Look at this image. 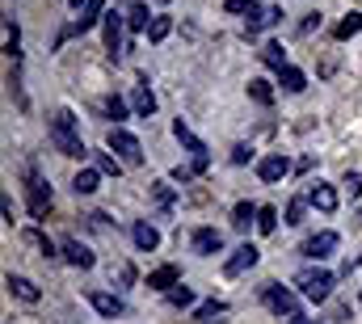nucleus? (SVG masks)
I'll return each mask as SVG.
<instances>
[{"label":"nucleus","mask_w":362,"mask_h":324,"mask_svg":"<svg viewBox=\"0 0 362 324\" xmlns=\"http://www.w3.org/2000/svg\"><path fill=\"white\" fill-rule=\"evenodd\" d=\"M97 181H101V173H97V168H81V173L72 177V190H76V194H93V190H97Z\"/></svg>","instance_id":"5701e85b"},{"label":"nucleus","mask_w":362,"mask_h":324,"mask_svg":"<svg viewBox=\"0 0 362 324\" xmlns=\"http://www.w3.org/2000/svg\"><path fill=\"white\" fill-rule=\"evenodd\" d=\"M89 303H93V312L105 316V320H114V316L127 312V303H122L118 295H110V291H89Z\"/></svg>","instance_id":"1a4fd4ad"},{"label":"nucleus","mask_w":362,"mask_h":324,"mask_svg":"<svg viewBox=\"0 0 362 324\" xmlns=\"http://www.w3.org/2000/svg\"><path fill=\"white\" fill-rule=\"evenodd\" d=\"M278 84H282L286 93H303V88H308V76H303L299 68H291V64H286V68L278 72Z\"/></svg>","instance_id":"4be33fe9"},{"label":"nucleus","mask_w":362,"mask_h":324,"mask_svg":"<svg viewBox=\"0 0 362 324\" xmlns=\"http://www.w3.org/2000/svg\"><path fill=\"white\" fill-rule=\"evenodd\" d=\"M286 173H291V161H286L282 152H270V156H262V161H257V177H262L266 185H274V181H282Z\"/></svg>","instance_id":"6e6552de"},{"label":"nucleus","mask_w":362,"mask_h":324,"mask_svg":"<svg viewBox=\"0 0 362 324\" xmlns=\"http://www.w3.org/2000/svg\"><path fill=\"white\" fill-rule=\"evenodd\" d=\"M337 42H346V38H354V34H362V13H350L346 21H337Z\"/></svg>","instance_id":"b1692460"},{"label":"nucleus","mask_w":362,"mask_h":324,"mask_svg":"<svg viewBox=\"0 0 362 324\" xmlns=\"http://www.w3.org/2000/svg\"><path fill=\"white\" fill-rule=\"evenodd\" d=\"M278 21H282V8H257V13H253V17H249V25H245V34H249V38H253V34H262V30H270V25H278Z\"/></svg>","instance_id":"2eb2a0df"},{"label":"nucleus","mask_w":362,"mask_h":324,"mask_svg":"<svg viewBox=\"0 0 362 324\" xmlns=\"http://www.w3.org/2000/svg\"><path fill=\"white\" fill-rule=\"evenodd\" d=\"M59 248H64V257H68L72 265H81V270H93V261H97V257H93L89 248H85L81 241H72V236H68V241L59 244Z\"/></svg>","instance_id":"f3484780"},{"label":"nucleus","mask_w":362,"mask_h":324,"mask_svg":"<svg viewBox=\"0 0 362 324\" xmlns=\"http://www.w3.org/2000/svg\"><path fill=\"white\" fill-rule=\"evenodd\" d=\"M105 114H110V118H114V127H118V122L127 118V101H122L118 93H110V97H105Z\"/></svg>","instance_id":"7c9ffc66"},{"label":"nucleus","mask_w":362,"mask_h":324,"mask_svg":"<svg viewBox=\"0 0 362 324\" xmlns=\"http://www.w3.org/2000/svg\"><path fill=\"white\" fill-rule=\"evenodd\" d=\"M148 17H152V13H148V4H131V13H127V25H131V30H148V25H152Z\"/></svg>","instance_id":"a878e982"},{"label":"nucleus","mask_w":362,"mask_h":324,"mask_svg":"<svg viewBox=\"0 0 362 324\" xmlns=\"http://www.w3.org/2000/svg\"><path fill=\"white\" fill-rule=\"evenodd\" d=\"M17 42H21V30H17L13 21H4V51H8V55H17Z\"/></svg>","instance_id":"f704fd0d"},{"label":"nucleus","mask_w":362,"mask_h":324,"mask_svg":"<svg viewBox=\"0 0 362 324\" xmlns=\"http://www.w3.org/2000/svg\"><path fill=\"white\" fill-rule=\"evenodd\" d=\"M189 248H194L198 257H215V253L223 248V236H219L215 228H198V232L189 236Z\"/></svg>","instance_id":"9d476101"},{"label":"nucleus","mask_w":362,"mask_h":324,"mask_svg":"<svg viewBox=\"0 0 362 324\" xmlns=\"http://www.w3.org/2000/svg\"><path fill=\"white\" fill-rule=\"evenodd\" d=\"M308 202H312L316 211L333 215V211H337V190H333V185H325V181H316V185L308 190Z\"/></svg>","instance_id":"f8f14e48"},{"label":"nucleus","mask_w":362,"mask_h":324,"mask_svg":"<svg viewBox=\"0 0 362 324\" xmlns=\"http://www.w3.org/2000/svg\"><path fill=\"white\" fill-rule=\"evenodd\" d=\"M262 59L270 64L274 72H282V68H286V55H282V47H278V42H266V47H262Z\"/></svg>","instance_id":"bb28decb"},{"label":"nucleus","mask_w":362,"mask_h":324,"mask_svg":"<svg viewBox=\"0 0 362 324\" xmlns=\"http://www.w3.org/2000/svg\"><path fill=\"white\" fill-rule=\"evenodd\" d=\"M25 194H30V215H34V219H42V215L51 211V185L38 177V168H34V164H25Z\"/></svg>","instance_id":"20e7f679"},{"label":"nucleus","mask_w":362,"mask_h":324,"mask_svg":"<svg viewBox=\"0 0 362 324\" xmlns=\"http://www.w3.org/2000/svg\"><path fill=\"white\" fill-rule=\"evenodd\" d=\"M148 287H152V291H173V287H181V270L177 265H160V270H152V274H148Z\"/></svg>","instance_id":"4468645a"},{"label":"nucleus","mask_w":362,"mask_h":324,"mask_svg":"<svg viewBox=\"0 0 362 324\" xmlns=\"http://www.w3.org/2000/svg\"><path fill=\"white\" fill-rule=\"evenodd\" d=\"M81 4H89V0H72V8H81Z\"/></svg>","instance_id":"c03bdc74"},{"label":"nucleus","mask_w":362,"mask_h":324,"mask_svg":"<svg viewBox=\"0 0 362 324\" xmlns=\"http://www.w3.org/2000/svg\"><path fill=\"white\" fill-rule=\"evenodd\" d=\"M228 312V303L223 299H206V303H198L194 308V320H211V316H223Z\"/></svg>","instance_id":"393cba45"},{"label":"nucleus","mask_w":362,"mask_h":324,"mask_svg":"<svg viewBox=\"0 0 362 324\" xmlns=\"http://www.w3.org/2000/svg\"><path fill=\"white\" fill-rule=\"evenodd\" d=\"M346 190H350V198H362V173H350L346 177Z\"/></svg>","instance_id":"4c0bfd02"},{"label":"nucleus","mask_w":362,"mask_h":324,"mask_svg":"<svg viewBox=\"0 0 362 324\" xmlns=\"http://www.w3.org/2000/svg\"><path fill=\"white\" fill-rule=\"evenodd\" d=\"M274 228H278V211H274V207H262V211H257V232L270 236Z\"/></svg>","instance_id":"2f4dec72"},{"label":"nucleus","mask_w":362,"mask_h":324,"mask_svg":"<svg viewBox=\"0 0 362 324\" xmlns=\"http://www.w3.org/2000/svg\"><path fill=\"white\" fill-rule=\"evenodd\" d=\"M189 177H194V168H181V164H177V168H173V181H181V185H185Z\"/></svg>","instance_id":"a19ab883"},{"label":"nucleus","mask_w":362,"mask_h":324,"mask_svg":"<svg viewBox=\"0 0 362 324\" xmlns=\"http://www.w3.org/2000/svg\"><path fill=\"white\" fill-rule=\"evenodd\" d=\"M25 244H34V248H38L42 257H55V244L47 241V236H42L38 228H30V232H25Z\"/></svg>","instance_id":"473e14b6"},{"label":"nucleus","mask_w":362,"mask_h":324,"mask_svg":"<svg viewBox=\"0 0 362 324\" xmlns=\"http://www.w3.org/2000/svg\"><path fill=\"white\" fill-rule=\"evenodd\" d=\"M282 224H291V228L303 224V198H291V202H286V219H282Z\"/></svg>","instance_id":"c9c22d12"},{"label":"nucleus","mask_w":362,"mask_h":324,"mask_svg":"<svg viewBox=\"0 0 362 324\" xmlns=\"http://www.w3.org/2000/svg\"><path fill=\"white\" fill-rule=\"evenodd\" d=\"M97 21H105V0H89L85 8H81V17H76V25H72V34H85L93 30Z\"/></svg>","instance_id":"ddd939ff"},{"label":"nucleus","mask_w":362,"mask_h":324,"mask_svg":"<svg viewBox=\"0 0 362 324\" xmlns=\"http://www.w3.org/2000/svg\"><path fill=\"white\" fill-rule=\"evenodd\" d=\"M333 248H337V232H320V236H312V241L303 244V253H308V257H316V261H320V257H329Z\"/></svg>","instance_id":"6ab92c4d"},{"label":"nucleus","mask_w":362,"mask_h":324,"mask_svg":"<svg viewBox=\"0 0 362 324\" xmlns=\"http://www.w3.org/2000/svg\"><path fill=\"white\" fill-rule=\"evenodd\" d=\"M291 324H320V320H303V316H295V320H291Z\"/></svg>","instance_id":"37998d69"},{"label":"nucleus","mask_w":362,"mask_h":324,"mask_svg":"<svg viewBox=\"0 0 362 324\" xmlns=\"http://www.w3.org/2000/svg\"><path fill=\"white\" fill-rule=\"evenodd\" d=\"M110 152L122 164H144V148H139V139H135L127 127H114V131H110Z\"/></svg>","instance_id":"39448f33"},{"label":"nucleus","mask_w":362,"mask_h":324,"mask_svg":"<svg viewBox=\"0 0 362 324\" xmlns=\"http://www.w3.org/2000/svg\"><path fill=\"white\" fill-rule=\"evenodd\" d=\"M131 105H135V114H139V118H152V114H156V93L148 88V76H139V81H135Z\"/></svg>","instance_id":"9b49d317"},{"label":"nucleus","mask_w":362,"mask_h":324,"mask_svg":"<svg viewBox=\"0 0 362 324\" xmlns=\"http://www.w3.org/2000/svg\"><path fill=\"white\" fill-rule=\"evenodd\" d=\"M131 236H135V248H139V253H152V248L160 244V232H156L152 224H144V219L131 228Z\"/></svg>","instance_id":"a211bd4d"},{"label":"nucleus","mask_w":362,"mask_h":324,"mask_svg":"<svg viewBox=\"0 0 362 324\" xmlns=\"http://www.w3.org/2000/svg\"><path fill=\"white\" fill-rule=\"evenodd\" d=\"M97 173H105V177H118V173H122V161H118L114 152H97Z\"/></svg>","instance_id":"cd10ccee"},{"label":"nucleus","mask_w":362,"mask_h":324,"mask_svg":"<svg viewBox=\"0 0 362 324\" xmlns=\"http://www.w3.org/2000/svg\"><path fill=\"white\" fill-rule=\"evenodd\" d=\"M173 135H177L181 148L189 152V168H194V173H206V164H211V152H206V144H202V139H198V135H194V131H189L181 118L173 122Z\"/></svg>","instance_id":"7ed1b4c3"},{"label":"nucleus","mask_w":362,"mask_h":324,"mask_svg":"<svg viewBox=\"0 0 362 324\" xmlns=\"http://www.w3.org/2000/svg\"><path fill=\"white\" fill-rule=\"evenodd\" d=\"M295 287L303 291V299L325 303V299L333 295V274H329V270H299V274H295Z\"/></svg>","instance_id":"f03ea898"},{"label":"nucleus","mask_w":362,"mask_h":324,"mask_svg":"<svg viewBox=\"0 0 362 324\" xmlns=\"http://www.w3.org/2000/svg\"><path fill=\"white\" fill-rule=\"evenodd\" d=\"M223 8H228V13H249V17H253V13H257L262 4H253V0H228Z\"/></svg>","instance_id":"e433bc0d"},{"label":"nucleus","mask_w":362,"mask_h":324,"mask_svg":"<svg viewBox=\"0 0 362 324\" xmlns=\"http://www.w3.org/2000/svg\"><path fill=\"white\" fill-rule=\"evenodd\" d=\"M257 257H262V248H257V244H240V248L223 261V274H228V278H240L245 270H253V265H257Z\"/></svg>","instance_id":"0eeeda50"},{"label":"nucleus","mask_w":362,"mask_h":324,"mask_svg":"<svg viewBox=\"0 0 362 324\" xmlns=\"http://www.w3.org/2000/svg\"><path fill=\"white\" fill-rule=\"evenodd\" d=\"M262 299L270 303L274 316H286V320H295V316H299V303H295V295H291V291H282L278 282H266V287H262Z\"/></svg>","instance_id":"423d86ee"},{"label":"nucleus","mask_w":362,"mask_h":324,"mask_svg":"<svg viewBox=\"0 0 362 324\" xmlns=\"http://www.w3.org/2000/svg\"><path fill=\"white\" fill-rule=\"evenodd\" d=\"M257 211H262V207H253V202H236L232 228H236V232H249V224H257Z\"/></svg>","instance_id":"412c9836"},{"label":"nucleus","mask_w":362,"mask_h":324,"mask_svg":"<svg viewBox=\"0 0 362 324\" xmlns=\"http://www.w3.org/2000/svg\"><path fill=\"white\" fill-rule=\"evenodd\" d=\"M51 144H55L64 156H72V161L89 156V152H85V139H81V131H76L72 110H55V118H51Z\"/></svg>","instance_id":"f257e3e1"},{"label":"nucleus","mask_w":362,"mask_h":324,"mask_svg":"<svg viewBox=\"0 0 362 324\" xmlns=\"http://www.w3.org/2000/svg\"><path fill=\"white\" fill-rule=\"evenodd\" d=\"M249 156H253L249 144H236V148H232V164H249Z\"/></svg>","instance_id":"58836bf2"},{"label":"nucleus","mask_w":362,"mask_h":324,"mask_svg":"<svg viewBox=\"0 0 362 324\" xmlns=\"http://www.w3.org/2000/svg\"><path fill=\"white\" fill-rule=\"evenodd\" d=\"M169 303H173V308H189V303H194V291H189V287H173V291H169Z\"/></svg>","instance_id":"72a5a7b5"},{"label":"nucleus","mask_w":362,"mask_h":324,"mask_svg":"<svg viewBox=\"0 0 362 324\" xmlns=\"http://www.w3.org/2000/svg\"><path fill=\"white\" fill-rule=\"evenodd\" d=\"M312 30H320V13H312V17L303 21V34H312Z\"/></svg>","instance_id":"79ce46f5"},{"label":"nucleus","mask_w":362,"mask_h":324,"mask_svg":"<svg viewBox=\"0 0 362 324\" xmlns=\"http://www.w3.org/2000/svg\"><path fill=\"white\" fill-rule=\"evenodd\" d=\"M118 42H122V17L118 13H105V51L118 55Z\"/></svg>","instance_id":"aec40b11"},{"label":"nucleus","mask_w":362,"mask_h":324,"mask_svg":"<svg viewBox=\"0 0 362 324\" xmlns=\"http://www.w3.org/2000/svg\"><path fill=\"white\" fill-rule=\"evenodd\" d=\"M156 202H160V207H169V202H173V190H169L165 181H156Z\"/></svg>","instance_id":"ea45409f"},{"label":"nucleus","mask_w":362,"mask_h":324,"mask_svg":"<svg viewBox=\"0 0 362 324\" xmlns=\"http://www.w3.org/2000/svg\"><path fill=\"white\" fill-rule=\"evenodd\" d=\"M249 97H253L257 105H270V101H274V88H270V81H249Z\"/></svg>","instance_id":"c85d7f7f"},{"label":"nucleus","mask_w":362,"mask_h":324,"mask_svg":"<svg viewBox=\"0 0 362 324\" xmlns=\"http://www.w3.org/2000/svg\"><path fill=\"white\" fill-rule=\"evenodd\" d=\"M4 287H8V295H17V299H25V303H38V287H34L30 278H21V274H4Z\"/></svg>","instance_id":"dca6fc26"},{"label":"nucleus","mask_w":362,"mask_h":324,"mask_svg":"<svg viewBox=\"0 0 362 324\" xmlns=\"http://www.w3.org/2000/svg\"><path fill=\"white\" fill-rule=\"evenodd\" d=\"M169 30H173V21H169V17H152L148 38H152V42H165V38H169Z\"/></svg>","instance_id":"c756f323"}]
</instances>
